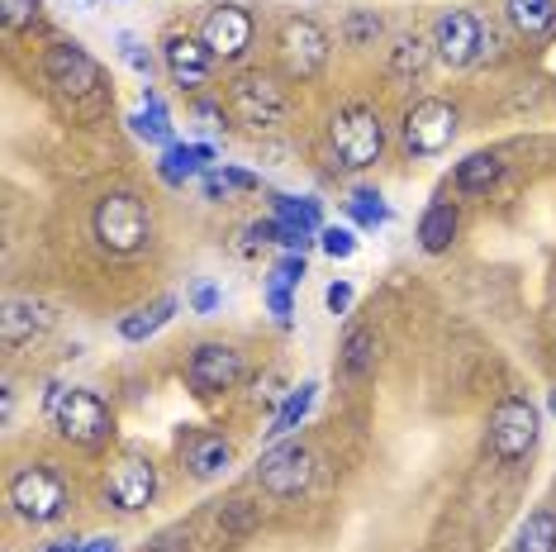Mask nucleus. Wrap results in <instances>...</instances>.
Segmentation results:
<instances>
[{"mask_svg": "<svg viewBox=\"0 0 556 552\" xmlns=\"http://www.w3.org/2000/svg\"><path fill=\"white\" fill-rule=\"evenodd\" d=\"M91 224H96V238H100L105 253L129 258V253H143V248L153 243V210H148L138 196H129V191L100 196Z\"/></svg>", "mask_w": 556, "mask_h": 552, "instance_id": "obj_1", "label": "nucleus"}, {"mask_svg": "<svg viewBox=\"0 0 556 552\" xmlns=\"http://www.w3.org/2000/svg\"><path fill=\"white\" fill-rule=\"evenodd\" d=\"M328 143H333V158L338 167L348 172H362L371 162H381L386 153V124L371 105H343L328 124Z\"/></svg>", "mask_w": 556, "mask_h": 552, "instance_id": "obj_2", "label": "nucleus"}, {"mask_svg": "<svg viewBox=\"0 0 556 552\" xmlns=\"http://www.w3.org/2000/svg\"><path fill=\"white\" fill-rule=\"evenodd\" d=\"M538 429H542V414L528 396H504L495 410H490V424H485V448L490 457L504 462V467H514V462H523L533 453L538 443Z\"/></svg>", "mask_w": 556, "mask_h": 552, "instance_id": "obj_3", "label": "nucleus"}, {"mask_svg": "<svg viewBox=\"0 0 556 552\" xmlns=\"http://www.w3.org/2000/svg\"><path fill=\"white\" fill-rule=\"evenodd\" d=\"M229 105L233 115L248 124L252 134H271L281 129L286 115H290V100H286V86L271 77V72H238L229 81Z\"/></svg>", "mask_w": 556, "mask_h": 552, "instance_id": "obj_4", "label": "nucleus"}, {"mask_svg": "<svg viewBox=\"0 0 556 552\" xmlns=\"http://www.w3.org/2000/svg\"><path fill=\"white\" fill-rule=\"evenodd\" d=\"M48 419H53V429L67 438V443L77 448H96L110 438V405L100 400L96 391H81V386H72V391H53L48 396Z\"/></svg>", "mask_w": 556, "mask_h": 552, "instance_id": "obj_5", "label": "nucleus"}, {"mask_svg": "<svg viewBox=\"0 0 556 552\" xmlns=\"http://www.w3.org/2000/svg\"><path fill=\"white\" fill-rule=\"evenodd\" d=\"M10 505L29 524H58L67 514V481L48 462H29L10 481Z\"/></svg>", "mask_w": 556, "mask_h": 552, "instance_id": "obj_6", "label": "nucleus"}, {"mask_svg": "<svg viewBox=\"0 0 556 552\" xmlns=\"http://www.w3.org/2000/svg\"><path fill=\"white\" fill-rule=\"evenodd\" d=\"M457 129H462L457 105H447V100H419V105L404 115V148H409L414 158H438L452 148Z\"/></svg>", "mask_w": 556, "mask_h": 552, "instance_id": "obj_7", "label": "nucleus"}, {"mask_svg": "<svg viewBox=\"0 0 556 552\" xmlns=\"http://www.w3.org/2000/svg\"><path fill=\"white\" fill-rule=\"evenodd\" d=\"M243 381V353L229 343H200L186 362V386L195 396H224Z\"/></svg>", "mask_w": 556, "mask_h": 552, "instance_id": "obj_8", "label": "nucleus"}, {"mask_svg": "<svg viewBox=\"0 0 556 552\" xmlns=\"http://www.w3.org/2000/svg\"><path fill=\"white\" fill-rule=\"evenodd\" d=\"M257 481H262V491L276 495V500H290V495H300L305 486L314 481V453L305 443H281V448H271L267 457H262V467H257Z\"/></svg>", "mask_w": 556, "mask_h": 552, "instance_id": "obj_9", "label": "nucleus"}, {"mask_svg": "<svg viewBox=\"0 0 556 552\" xmlns=\"http://www.w3.org/2000/svg\"><path fill=\"white\" fill-rule=\"evenodd\" d=\"M153 495H157V467L148 457L129 453V457H119L115 467H110V476H105V500L119 514L148 510V505H153Z\"/></svg>", "mask_w": 556, "mask_h": 552, "instance_id": "obj_10", "label": "nucleus"}, {"mask_svg": "<svg viewBox=\"0 0 556 552\" xmlns=\"http://www.w3.org/2000/svg\"><path fill=\"white\" fill-rule=\"evenodd\" d=\"M43 72H48V86L62 96H72V100L100 91V67L81 43H53L43 58Z\"/></svg>", "mask_w": 556, "mask_h": 552, "instance_id": "obj_11", "label": "nucleus"}, {"mask_svg": "<svg viewBox=\"0 0 556 552\" xmlns=\"http://www.w3.org/2000/svg\"><path fill=\"white\" fill-rule=\"evenodd\" d=\"M433 48L447 67H471L485 48V34H480V20L471 10H442L433 24Z\"/></svg>", "mask_w": 556, "mask_h": 552, "instance_id": "obj_12", "label": "nucleus"}, {"mask_svg": "<svg viewBox=\"0 0 556 552\" xmlns=\"http://www.w3.org/2000/svg\"><path fill=\"white\" fill-rule=\"evenodd\" d=\"M281 58L290 77H314L328 62V34L314 20H286L281 29Z\"/></svg>", "mask_w": 556, "mask_h": 552, "instance_id": "obj_13", "label": "nucleus"}, {"mask_svg": "<svg viewBox=\"0 0 556 552\" xmlns=\"http://www.w3.org/2000/svg\"><path fill=\"white\" fill-rule=\"evenodd\" d=\"M53 324H58V315H53V305H48V300L10 296L5 300V315H0V338H5V348L15 353V348L34 343V338H43Z\"/></svg>", "mask_w": 556, "mask_h": 552, "instance_id": "obj_14", "label": "nucleus"}, {"mask_svg": "<svg viewBox=\"0 0 556 552\" xmlns=\"http://www.w3.org/2000/svg\"><path fill=\"white\" fill-rule=\"evenodd\" d=\"M200 39L214 58H243L252 43V15L243 5H219L210 10L205 24H200Z\"/></svg>", "mask_w": 556, "mask_h": 552, "instance_id": "obj_15", "label": "nucleus"}, {"mask_svg": "<svg viewBox=\"0 0 556 552\" xmlns=\"http://www.w3.org/2000/svg\"><path fill=\"white\" fill-rule=\"evenodd\" d=\"M162 62H167L176 86H205L214 72V53L205 48V39H191V34H172L162 43Z\"/></svg>", "mask_w": 556, "mask_h": 552, "instance_id": "obj_16", "label": "nucleus"}, {"mask_svg": "<svg viewBox=\"0 0 556 552\" xmlns=\"http://www.w3.org/2000/svg\"><path fill=\"white\" fill-rule=\"evenodd\" d=\"M233 462V448L224 434H195L191 443H186V472L195 476V481H214V476H224Z\"/></svg>", "mask_w": 556, "mask_h": 552, "instance_id": "obj_17", "label": "nucleus"}, {"mask_svg": "<svg viewBox=\"0 0 556 552\" xmlns=\"http://www.w3.org/2000/svg\"><path fill=\"white\" fill-rule=\"evenodd\" d=\"M205 162H214L210 143H172L167 153H162L157 172H162V181H167V186H186L195 172H205Z\"/></svg>", "mask_w": 556, "mask_h": 552, "instance_id": "obj_18", "label": "nucleus"}, {"mask_svg": "<svg viewBox=\"0 0 556 552\" xmlns=\"http://www.w3.org/2000/svg\"><path fill=\"white\" fill-rule=\"evenodd\" d=\"M504 10L523 39H547L556 29V0H504Z\"/></svg>", "mask_w": 556, "mask_h": 552, "instance_id": "obj_19", "label": "nucleus"}, {"mask_svg": "<svg viewBox=\"0 0 556 552\" xmlns=\"http://www.w3.org/2000/svg\"><path fill=\"white\" fill-rule=\"evenodd\" d=\"M457 229H462L457 205H428L424 219H419V243H424V253H447L452 238H457Z\"/></svg>", "mask_w": 556, "mask_h": 552, "instance_id": "obj_20", "label": "nucleus"}, {"mask_svg": "<svg viewBox=\"0 0 556 552\" xmlns=\"http://www.w3.org/2000/svg\"><path fill=\"white\" fill-rule=\"evenodd\" d=\"M500 177H504L500 153H471L466 162H457V177H452V181H457L462 196H485Z\"/></svg>", "mask_w": 556, "mask_h": 552, "instance_id": "obj_21", "label": "nucleus"}, {"mask_svg": "<svg viewBox=\"0 0 556 552\" xmlns=\"http://www.w3.org/2000/svg\"><path fill=\"white\" fill-rule=\"evenodd\" d=\"M129 129L143 138V143H167L172 148V115H167V105H162L157 91H148L143 86V110L129 115Z\"/></svg>", "mask_w": 556, "mask_h": 552, "instance_id": "obj_22", "label": "nucleus"}, {"mask_svg": "<svg viewBox=\"0 0 556 552\" xmlns=\"http://www.w3.org/2000/svg\"><path fill=\"white\" fill-rule=\"evenodd\" d=\"M172 315H176V296H162L148 310H134V315H124L119 319V338H124V343H143V338H153Z\"/></svg>", "mask_w": 556, "mask_h": 552, "instance_id": "obj_23", "label": "nucleus"}, {"mask_svg": "<svg viewBox=\"0 0 556 552\" xmlns=\"http://www.w3.org/2000/svg\"><path fill=\"white\" fill-rule=\"evenodd\" d=\"M514 552H556V514L533 510L514 534Z\"/></svg>", "mask_w": 556, "mask_h": 552, "instance_id": "obj_24", "label": "nucleus"}, {"mask_svg": "<svg viewBox=\"0 0 556 552\" xmlns=\"http://www.w3.org/2000/svg\"><path fill=\"white\" fill-rule=\"evenodd\" d=\"M314 396H319V381H305V386H295V391L286 396V405L276 410V419H271L267 438H286L290 429H300V424H305V414L314 410Z\"/></svg>", "mask_w": 556, "mask_h": 552, "instance_id": "obj_25", "label": "nucleus"}, {"mask_svg": "<svg viewBox=\"0 0 556 552\" xmlns=\"http://www.w3.org/2000/svg\"><path fill=\"white\" fill-rule=\"evenodd\" d=\"M271 219L300 224V229H305V234H314V238L324 234V219H319V200H309V196H271Z\"/></svg>", "mask_w": 556, "mask_h": 552, "instance_id": "obj_26", "label": "nucleus"}, {"mask_svg": "<svg viewBox=\"0 0 556 552\" xmlns=\"http://www.w3.org/2000/svg\"><path fill=\"white\" fill-rule=\"evenodd\" d=\"M428 67V48L419 34H404V39H395V48H390V72L404 81V77H419V72Z\"/></svg>", "mask_w": 556, "mask_h": 552, "instance_id": "obj_27", "label": "nucleus"}, {"mask_svg": "<svg viewBox=\"0 0 556 552\" xmlns=\"http://www.w3.org/2000/svg\"><path fill=\"white\" fill-rule=\"evenodd\" d=\"M376 362V334L371 329H352L343 343V372L348 376H366Z\"/></svg>", "mask_w": 556, "mask_h": 552, "instance_id": "obj_28", "label": "nucleus"}, {"mask_svg": "<svg viewBox=\"0 0 556 552\" xmlns=\"http://www.w3.org/2000/svg\"><path fill=\"white\" fill-rule=\"evenodd\" d=\"M348 215L362 224V229H381V224L390 219V205H386V196L381 191H352V200H348Z\"/></svg>", "mask_w": 556, "mask_h": 552, "instance_id": "obj_29", "label": "nucleus"}, {"mask_svg": "<svg viewBox=\"0 0 556 552\" xmlns=\"http://www.w3.org/2000/svg\"><path fill=\"white\" fill-rule=\"evenodd\" d=\"M43 10V0H0V15H5L10 29H24V24H34Z\"/></svg>", "mask_w": 556, "mask_h": 552, "instance_id": "obj_30", "label": "nucleus"}, {"mask_svg": "<svg viewBox=\"0 0 556 552\" xmlns=\"http://www.w3.org/2000/svg\"><path fill=\"white\" fill-rule=\"evenodd\" d=\"M319 243H324V253L338 258V262L357 253V238H352V229H338V224H328V229L319 234Z\"/></svg>", "mask_w": 556, "mask_h": 552, "instance_id": "obj_31", "label": "nucleus"}, {"mask_svg": "<svg viewBox=\"0 0 556 552\" xmlns=\"http://www.w3.org/2000/svg\"><path fill=\"white\" fill-rule=\"evenodd\" d=\"M119 53L129 62L134 72H143V77H153V53H143V43L134 39V34H119Z\"/></svg>", "mask_w": 556, "mask_h": 552, "instance_id": "obj_32", "label": "nucleus"}, {"mask_svg": "<svg viewBox=\"0 0 556 552\" xmlns=\"http://www.w3.org/2000/svg\"><path fill=\"white\" fill-rule=\"evenodd\" d=\"M271 281H281V286H300V281H305V258H300V253H286V258L271 267Z\"/></svg>", "mask_w": 556, "mask_h": 552, "instance_id": "obj_33", "label": "nucleus"}, {"mask_svg": "<svg viewBox=\"0 0 556 552\" xmlns=\"http://www.w3.org/2000/svg\"><path fill=\"white\" fill-rule=\"evenodd\" d=\"M267 305H271V315L286 324V319H290V310H295V305H290V286L271 281V286H267Z\"/></svg>", "mask_w": 556, "mask_h": 552, "instance_id": "obj_34", "label": "nucleus"}, {"mask_svg": "<svg viewBox=\"0 0 556 552\" xmlns=\"http://www.w3.org/2000/svg\"><path fill=\"white\" fill-rule=\"evenodd\" d=\"M191 310H195V315H214V310H219V291H214L210 281L195 286V291H191Z\"/></svg>", "mask_w": 556, "mask_h": 552, "instance_id": "obj_35", "label": "nucleus"}, {"mask_svg": "<svg viewBox=\"0 0 556 552\" xmlns=\"http://www.w3.org/2000/svg\"><path fill=\"white\" fill-rule=\"evenodd\" d=\"M324 300H328V310H333V315H348V310H352V286L348 281H333Z\"/></svg>", "mask_w": 556, "mask_h": 552, "instance_id": "obj_36", "label": "nucleus"}, {"mask_svg": "<svg viewBox=\"0 0 556 552\" xmlns=\"http://www.w3.org/2000/svg\"><path fill=\"white\" fill-rule=\"evenodd\" d=\"M224 181H229V191H257V177H252V172H238V167H224L219 172Z\"/></svg>", "mask_w": 556, "mask_h": 552, "instance_id": "obj_37", "label": "nucleus"}, {"mask_svg": "<svg viewBox=\"0 0 556 552\" xmlns=\"http://www.w3.org/2000/svg\"><path fill=\"white\" fill-rule=\"evenodd\" d=\"M348 34H352V39L362 43L366 34H381V20H352V24H348Z\"/></svg>", "mask_w": 556, "mask_h": 552, "instance_id": "obj_38", "label": "nucleus"}, {"mask_svg": "<svg viewBox=\"0 0 556 552\" xmlns=\"http://www.w3.org/2000/svg\"><path fill=\"white\" fill-rule=\"evenodd\" d=\"M86 552H119V538H91Z\"/></svg>", "mask_w": 556, "mask_h": 552, "instance_id": "obj_39", "label": "nucleus"}, {"mask_svg": "<svg viewBox=\"0 0 556 552\" xmlns=\"http://www.w3.org/2000/svg\"><path fill=\"white\" fill-rule=\"evenodd\" d=\"M547 405H552V414H556V391H552V400H547Z\"/></svg>", "mask_w": 556, "mask_h": 552, "instance_id": "obj_40", "label": "nucleus"}]
</instances>
